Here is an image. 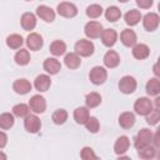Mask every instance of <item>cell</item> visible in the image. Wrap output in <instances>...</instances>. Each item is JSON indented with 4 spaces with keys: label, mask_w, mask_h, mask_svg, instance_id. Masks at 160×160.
Returning <instances> with one entry per match:
<instances>
[{
    "label": "cell",
    "mask_w": 160,
    "mask_h": 160,
    "mask_svg": "<svg viewBox=\"0 0 160 160\" xmlns=\"http://www.w3.org/2000/svg\"><path fill=\"white\" fill-rule=\"evenodd\" d=\"M152 71H154V74H155L158 78H160V58L158 59V61H156L155 65L152 66Z\"/></svg>",
    "instance_id": "60d3db41"
},
{
    "label": "cell",
    "mask_w": 160,
    "mask_h": 160,
    "mask_svg": "<svg viewBox=\"0 0 160 160\" xmlns=\"http://www.w3.org/2000/svg\"><path fill=\"white\" fill-rule=\"evenodd\" d=\"M119 89L124 94H131L136 89V80L132 76H124L119 81Z\"/></svg>",
    "instance_id": "52a82bcc"
},
{
    "label": "cell",
    "mask_w": 160,
    "mask_h": 160,
    "mask_svg": "<svg viewBox=\"0 0 160 160\" xmlns=\"http://www.w3.org/2000/svg\"><path fill=\"white\" fill-rule=\"evenodd\" d=\"M29 106L34 112L41 114L46 109V101L41 95H34L29 101Z\"/></svg>",
    "instance_id": "9c48e42d"
},
{
    "label": "cell",
    "mask_w": 160,
    "mask_h": 160,
    "mask_svg": "<svg viewBox=\"0 0 160 160\" xmlns=\"http://www.w3.org/2000/svg\"><path fill=\"white\" fill-rule=\"evenodd\" d=\"M44 70L46 71V72H49L50 75H55V74H58L59 71H60V69H61V64H60V61L58 60V59H55V58H48L45 61H44Z\"/></svg>",
    "instance_id": "5bb4252c"
},
{
    "label": "cell",
    "mask_w": 160,
    "mask_h": 160,
    "mask_svg": "<svg viewBox=\"0 0 160 160\" xmlns=\"http://www.w3.org/2000/svg\"><path fill=\"white\" fill-rule=\"evenodd\" d=\"M75 51L76 54H79L80 56H90L94 52V44L90 40H85V39H80L76 44H75Z\"/></svg>",
    "instance_id": "7a4b0ae2"
},
{
    "label": "cell",
    "mask_w": 160,
    "mask_h": 160,
    "mask_svg": "<svg viewBox=\"0 0 160 160\" xmlns=\"http://www.w3.org/2000/svg\"><path fill=\"white\" fill-rule=\"evenodd\" d=\"M85 126H86L88 131H90V132H92V134L98 132V131H99V129H100L99 120H98L95 116H90V118H89V120L85 122Z\"/></svg>",
    "instance_id": "74e56055"
},
{
    "label": "cell",
    "mask_w": 160,
    "mask_h": 160,
    "mask_svg": "<svg viewBox=\"0 0 160 160\" xmlns=\"http://www.w3.org/2000/svg\"><path fill=\"white\" fill-rule=\"evenodd\" d=\"M89 78H90V81L95 85H101L105 82L106 78H108V72L106 70L102 68V66H95L90 70V74H89Z\"/></svg>",
    "instance_id": "3957f363"
},
{
    "label": "cell",
    "mask_w": 160,
    "mask_h": 160,
    "mask_svg": "<svg viewBox=\"0 0 160 160\" xmlns=\"http://www.w3.org/2000/svg\"><path fill=\"white\" fill-rule=\"evenodd\" d=\"M160 121V109H152L148 115H146V122L149 125H156Z\"/></svg>",
    "instance_id": "8d00e7d4"
},
{
    "label": "cell",
    "mask_w": 160,
    "mask_h": 160,
    "mask_svg": "<svg viewBox=\"0 0 160 160\" xmlns=\"http://www.w3.org/2000/svg\"><path fill=\"white\" fill-rule=\"evenodd\" d=\"M155 106H156L158 109H160V96H158V98L155 99Z\"/></svg>",
    "instance_id": "ee69618b"
},
{
    "label": "cell",
    "mask_w": 160,
    "mask_h": 160,
    "mask_svg": "<svg viewBox=\"0 0 160 160\" xmlns=\"http://www.w3.org/2000/svg\"><path fill=\"white\" fill-rule=\"evenodd\" d=\"M146 92L150 96H156L160 94V80L156 78L150 79L146 82Z\"/></svg>",
    "instance_id": "d4e9b609"
},
{
    "label": "cell",
    "mask_w": 160,
    "mask_h": 160,
    "mask_svg": "<svg viewBox=\"0 0 160 160\" xmlns=\"http://www.w3.org/2000/svg\"><path fill=\"white\" fill-rule=\"evenodd\" d=\"M66 51V45L64 41L61 40H55L51 42L50 45V52L55 56H60V55H64Z\"/></svg>",
    "instance_id": "4316f807"
},
{
    "label": "cell",
    "mask_w": 160,
    "mask_h": 160,
    "mask_svg": "<svg viewBox=\"0 0 160 160\" xmlns=\"http://www.w3.org/2000/svg\"><path fill=\"white\" fill-rule=\"evenodd\" d=\"M26 1H31V0H26Z\"/></svg>",
    "instance_id": "681fc988"
},
{
    "label": "cell",
    "mask_w": 160,
    "mask_h": 160,
    "mask_svg": "<svg viewBox=\"0 0 160 160\" xmlns=\"http://www.w3.org/2000/svg\"><path fill=\"white\" fill-rule=\"evenodd\" d=\"M12 89L16 94H20V95H25L28 94L30 90H31V84L26 80V79H18L14 81L12 84Z\"/></svg>",
    "instance_id": "9a60e30c"
},
{
    "label": "cell",
    "mask_w": 160,
    "mask_h": 160,
    "mask_svg": "<svg viewBox=\"0 0 160 160\" xmlns=\"http://www.w3.org/2000/svg\"><path fill=\"white\" fill-rule=\"evenodd\" d=\"M22 42H24V40H22L21 35H18V34H12V35L8 36V39H6V44L11 49H19L22 45Z\"/></svg>",
    "instance_id": "836d02e7"
},
{
    "label": "cell",
    "mask_w": 160,
    "mask_h": 160,
    "mask_svg": "<svg viewBox=\"0 0 160 160\" xmlns=\"http://www.w3.org/2000/svg\"><path fill=\"white\" fill-rule=\"evenodd\" d=\"M118 40V32L114 29H105L101 32V41L105 46H112Z\"/></svg>",
    "instance_id": "4fadbf2b"
},
{
    "label": "cell",
    "mask_w": 160,
    "mask_h": 160,
    "mask_svg": "<svg viewBox=\"0 0 160 160\" xmlns=\"http://www.w3.org/2000/svg\"><path fill=\"white\" fill-rule=\"evenodd\" d=\"M124 19H125V22H126L128 25L134 26V25H136V24L141 20V14H140V11H139V10L131 9L130 11H128V12L125 14Z\"/></svg>",
    "instance_id": "484cf974"
},
{
    "label": "cell",
    "mask_w": 160,
    "mask_h": 160,
    "mask_svg": "<svg viewBox=\"0 0 160 160\" xmlns=\"http://www.w3.org/2000/svg\"><path fill=\"white\" fill-rule=\"evenodd\" d=\"M20 21H21L22 29L26 31H30L36 26V18L32 12H24Z\"/></svg>",
    "instance_id": "ac0fdd59"
},
{
    "label": "cell",
    "mask_w": 160,
    "mask_h": 160,
    "mask_svg": "<svg viewBox=\"0 0 160 160\" xmlns=\"http://www.w3.org/2000/svg\"><path fill=\"white\" fill-rule=\"evenodd\" d=\"M89 118H90V115H89L88 106L86 108L85 106H80V108L75 109V111H74V119H75V121L78 124H84L85 125V122L89 120Z\"/></svg>",
    "instance_id": "cb8c5ba5"
},
{
    "label": "cell",
    "mask_w": 160,
    "mask_h": 160,
    "mask_svg": "<svg viewBox=\"0 0 160 160\" xmlns=\"http://www.w3.org/2000/svg\"><path fill=\"white\" fill-rule=\"evenodd\" d=\"M120 40H121V42L125 45V46H128V48H130V46H134L135 44H136V34H135V31L134 30H130V29H125V30H122V32H121V35H120Z\"/></svg>",
    "instance_id": "2e32d148"
},
{
    "label": "cell",
    "mask_w": 160,
    "mask_h": 160,
    "mask_svg": "<svg viewBox=\"0 0 160 160\" xmlns=\"http://www.w3.org/2000/svg\"><path fill=\"white\" fill-rule=\"evenodd\" d=\"M152 141H154L155 146L160 148V134L159 132H155V135L152 136Z\"/></svg>",
    "instance_id": "7bdbcfd3"
},
{
    "label": "cell",
    "mask_w": 160,
    "mask_h": 160,
    "mask_svg": "<svg viewBox=\"0 0 160 160\" xmlns=\"http://www.w3.org/2000/svg\"><path fill=\"white\" fill-rule=\"evenodd\" d=\"M14 125V115L10 112H2L0 115V128L2 130H8Z\"/></svg>",
    "instance_id": "f546056e"
},
{
    "label": "cell",
    "mask_w": 160,
    "mask_h": 160,
    "mask_svg": "<svg viewBox=\"0 0 160 160\" xmlns=\"http://www.w3.org/2000/svg\"><path fill=\"white\" fill-rule=\"evenodd\" d=\"M36 14H38V16L40 19H42L46 22H51V21L55 20V12H54V10L51 8H49V6H46V5L38 6Z\"/></svg>",
    "instance_id": "7c38bea8"
},
{
    "label": "cell",
    "mask_w": 160,
    "mask_h": 160,
    "mask_svg": "<svg viewBox=\"0 0 160 160\" xmlns=\"http://www.w3.org/2000/svg\"><path fill=\"white\" fill-rule=\"evenodd\" d=\"M138 155L141 159H152L156 155V149L151 145H148V146H144V148L139 149Z\"/></svg>",
    "instance_id": "d6a6232c"
},
{
    "label": "cell",
    "mask_w": 160,
    "mask_h": 160,
    "mask_svg": "<svg viewBox=\"0 0 160 160\" xmlns=\"http://www.w3.org/2000/svg\"><path fill=\"white\" fill-rule=\"evenodd\" d=\"M138 6L141 9H150L152 5V0H135Z\"/></svg>",
    "instance_id": "ab89813d"
},
{
    "label": "cell",
    "mask_w": 160,
    "mask_h": 160,
    "mask_svg": "<svg viewBox=\"0 0 160 160\" xmlns=\"http://www.w3.org/2000/svg\"><path fill=\"white\" fill-rule=\"evenodd\" d=\"M135 124V115L130 111H125L119 116V125L124 129H130Z\"/></svg>",
    "instance_id": "44dd1931"
},
{
    "label": "cell",
    "mask_w": 160,
    "mask_h": 160,
    "mask_svg": "<svg viewBox=\"0 0 160 160\" xmlns=\"http://www.w3.org/2000/svg\"><path fill=\"white\" fill-rule=\"evenodd\" d=\"M6 140H8L6 134H5L4 131H1V132H0V148H1V149L6 145Z\"/></svg>",
    "instance_id": "b9f144b4"
},
{
    "label": "cell",
    "mask_w": 160,
    "mask_h": 160,
    "mask_svg": "<svg viewBox=\"0 0 160 160\" xmlns=\"http://www.w3.org/2000/svg\"><path fill=\"white\" fill-rule=\"evenodd\" d=\"M120 2H126V1H129V0H119Z\"/></svg>",
    "instance_id": "f6af8a7d"
},
{
    "label": "cell",
    "mask_w": 160,
    "mask_h": 160,
    "mask_svg": "<svg viewBox=\"0 0 160 160\" xmlns=\"http://www.w3.org/2000/svg\"><path fill=\"white\" fill-rule=\"evenodd\" d=\"M152 141V132L149 130V129H141L139 132H138V135H136V138H135V142H134V145H135V148L139 150V149H141V148H144V146H148V145H150V142Z\"/></svg>",
    "instance_id": "6da1fadb"
},
{
    "label": "cell",
    "mask_w": 160,
    "mask_h": 160,
    "mask_svg": "<svg viewBox=\"0 0 160 160\" xmlns=\"http://www.w3.org/2000/svg\"><path fill=\"white\" fill-rule=\"evenodd\" d=\"M85 102H86V106L92 109V108H96L100 105L101 102V96L98 94V92H90L86 95L85 98Z\"/></svg>",
    "instance_id": "4dcf8cb0"
},
{
    "label": "cell",
    "mask_w": 160,
    "mask_h": 160,
    "mask_svg": "<svg viewBox=\"0 0 160 160\" xmlns=\"http://www.w3.org/2000/svg\"><path fill=\"white\" fill-rule=\"evenodd\" d=\"M121 16V11L118 6H109L106 10H105V18L108 21H111V22H115L120 19Z\"/></svg>",
    "instance_id": "83f0119b"
},
{
    "label": "cell",
    "mask_w": 160,
    "mask_h": 160,
    "mask_svg": "<svg viewBox=\"0 0 160 160\" xmlns=\"http://www.w3.org/2000/svg\"><path fill=\"white\" fill-rule=\"evenodd\" d=\"M158 10H159V12H160V2H159V5H158Z\"/></svg>",
    "instance_id": "bcb514c9"
},
{
    "label": "cell",
    "mask_w": 160,
    "mask_h": 160,
    "mask_svg": "<svg viewBox=\"0 0 160 160\" xmlns=\"http://www.w3.org/2000/svg\"><path fill=\"white\" fill-rule=\"evenodd\" d=\"M80 156H81V159H84V160H90V159H96V158H98V156L95 155L94 150H92L91 148H89V146L82 148V150H81V152H80Z\"/></svg>",
    "instance_id": "f35d334b"
},
{
    "label": "cell",
    "mask_w": 160,
    "mask_h": 160,
    "mask_svg": "<svg viewBox=\"0 0 160 160\" xmlns=\"http://www.w3.org/2000/svg\"><path fill=\"white\" fill-rule=\"evenodd\" d=\"M24 126L29 132H38L41 128V121L36 115H28L24 120Z\"/></svg>",
    "instance_id": "30bf717a"
},
{
    "label": "cell",
    "mask_w": 160,
    "mask_h": 160,
    "mask_svg": "<svg viewBox=\"0 0 160 160\" xmlns=\"http://www.w3.org/2000/svg\"><path fill=\"white\" fill-rule=\"evenodd\" d=\"M134 110L139 114V115H144L146 116L151 110H152V102L150 99L148 98H139L135 104H134Z\"/></svg>",
    "instance_id": "277c9868"
},
{
    "label": "cell",
    "mask_w": 160,
    "mask_h": 160,
    "mask_svg": "<svg viewBox=\"0 0 160 160\" xmlns=\"http://www.w3.org/2000/svg\"><path fill=\"white\" fill-rule=\"evenodd\" d=\"M101 14H102V8L100 5H98V4H92V5L88 6V9H86V15L90 19H96Z\"/></svg>",
    "instance_id": "d590c367"
},
{
    "label": "cell",
    "mask_w": 160,
    "mask_h": 160,
    "mask_svg": "<svg viewBox=\"0 0 160 160\" xmlns=\"http://www.w3.org/2000/svg\"><path fill=\"white\" fill-rule=\"evenodd\" d=\"M29 61H30V54H29L28 50L20 49V50L15 54V62H16L18 65L24 66V65H28Z\"/></svg>",
    "instance_id": "f1b7e54d"
},
{
    "label": "cell",
    "mask_w": 160,
    "mask_h": 160,
    "mask_svg": "<svg viewBox=\"0 0 160 160\" xmlns=\"http://www.w3.org/2000/svg\"><path fill=\"white\" fill-rule=\"evenodd\" d=\"M56 10H58V14L60 16H62V18H74L78 14L76 6L72 2H68V1L60 2L58 5V9Z\"/></svg>",
    "instance_id": "5b68a950"
},
{
    "label": "cell",
    "mask_w": 160,
    "mask_h": 160,
    "mask_svg": "<svg viewBox=\"0 0 160 160\" xmlns=\"http://www.w3.org/2000/svg\"><path fill=\"white\" fill-rule=\"evenodd\" d=\"M84 32L88 38L90 39H96L99 36H101V32H102V25L98 21H89L86 25H85V29H84Z\"/></svg>",
    "instance_id": "8992f818"
},
{
    "label": "cell",
    "mask_w": 160,
    "mask_h": 160,
    "mask_svg": "<svg viewBox=\"0 0 160 160\" xmlns=\"http://www.w3.org/2000/svg\"><path fill=\"white\" fill-rule=\"evenodd\" d=\"M156 132H159V134H160V126L158 128V130H156Z\"/></svg>",
    "instance_id": "7dc6e473"
},
{
    "label": "cell",
    "mask_w": 160,
    "mask_h": 160,
    "mask_svg": "<svg viewBox=\"0 0 160 160\" xmlns=\"http://www.w3.org/2000/svg\"><path fill=\"white\" fill-rule=\"evenodd\" d=\"M51 119H52V121H54L56 125H61V124H64V122L68 120V112H66V110H64V109H58V110L54 111Z\"/></svg>",
    "instance_id": "e575fe53"
},
{
    "label": "cell",
    "mask_w": 160,
    "mask_h": 160,
    "mask_svg": "<svg viewBox=\"0 0 160 160\" xmlns=\"http://www.w3.org/2000/svg\"><path fill=\"white\" fill-rule=\"evenodd\" d=\"M159 24H160V18L155 12H148L142 19V25L148 31H154L159 26Z\"/></svg>",
    "instance_id": "ba28073f"
},
{
    "label": "cell",
    "mask_w": 160,
    "mask_h": 160,
    "mask_svg": "<svg viewBox=\"0 0 160 160\" xmlns=\"http://www.w3.org/2000/svg\"><path fill=\"white\" fill-rule=\"evenodd\" d=\"M12 114L18 118H26L28 115H30V106H28L26 104H18L12 108Z\"/></svg>",
    "instance_id": "1f68e13d"
},
{
    "label": "cell",
    "mask_w": 160,
    "mask_h": 160,
    "mask_svg": "<svg viewBox=\"0 0 160 160\" xmlns=\"http://www.w3.org/2000/svg\"><path fill=\"white\" fill-rule=\"evenodd\" d=\"M149 54H150V49L145 44H135L132 48V55L135 59H139V60L146 59Z\"/></svg>",
    "instance_id": "7402d4cb"
},
{
    "label": "cell",
    "mask_w": 160,
    "mask_h": 160,
    "mask_svg": "<svg viewBox=\"0 0 160 160\" xmlns=\"http://www.w3.org/2000/svg\"><path fill=\"white\" fill-rule=\"evenodd\" d=\"M42 44H44L42 36L39 35L38 32H31V34H29L28 38H26V45H28V48H29L30 50L36 51V50L41 49Z\"/></svg>",
    "instance_id": "8fae6325"
},
{
    "label": "cell",
    "mask_w": 160,
    "mask_h": 160,
    "mask_svg": "<svg viewBox=\"0 0 160 160\" xmlns=\"http://www.w3.org/2000/svg\"><path fill=\"white\" fill-rule=\"evenodd\" d=\"M158 158H159V159H160V151H159V154H158Z\"/></svg>",
    "instance_id": "c3c4849f"
},
{
    "label": "cell",
    "mask_w": 160,
    "mask_h": 160,
    "mask_svg": "<svg viewBox=\"0 0 160 160\" xmlns=\"http://www.w3.org/2000/svg\"><path fill=\"white\" fill-rule=\"evenodd\" d=\"M50 85H51V80H50V78L48 75H39V76H36L35 81H34L35 89L38 91H40V92L46 91L50 88Z\"/></svg>",
    "instance_id": "d6986e66"
},
{
    "label": "cell",
    "mask_w": 160,
    "mask_h": 160,
    "mask_svg": "<svg viewBox=\"0 0 160 160\" xmlns=\"http://www.w3.org/2000/svg\"><path fill=\"white\" fill-rule=\"evenodd\" d=\"M129 145H130L129 138L125 136V135H122V136L118 138V140H116V142H115V145H114V151H115L118 155L121 156L122 154H125V152L128 151Z\"/></svg>",
    "instance_id": "ffe728a7"
},
{
    "label": "cell",
    "mask_w": 160,
    "mask_h": 160,
    "mask_svg": "<svg viewBox=\"0 0 160 160\" xmlns=\"http://www.w3.org/2000/svg\"><path fill=\"white\" fill-rule=\"evenodd\" d=\"M64 62L65 65L69 68V69H78L81 64V60H80V56L79 54L76 52H70V54H66L65 58H64Z\"/></svg>",
    "instance_id": "603a6c76"
},
{
    "label": "cell",
    "mask_w": 160,
    "mask_h": 160,
    "mask_svg": "<svg viewBox=\"0 0 160 160\" xmlns=\"http://www.w3.org/2000/svg\"><path fill=\"white\" fill-rule=\"evenodd\" d=\"M119 62H120V58H119V55H118L116 51L109 50V51L104 55V65H105L106 68L114 69V68H116V66L119 65Z\"/></svg>",
    "instance_id": "e0dca14e"
}]
</instances>
